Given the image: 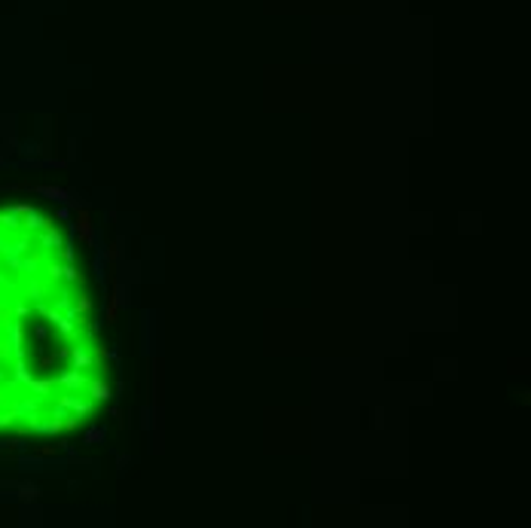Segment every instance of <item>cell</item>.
<instances>
[{"instance_id": "1", "label": "cell", "mask_w": 531, "mask_h": 528, "mask_svg": "<svg viewBox=\"0 0 531 528\" xmlns=\"http://www.w3.org/2000/svg\"><path fill=\"white\" fill-rule=\"evenodd\" d=\"M92 397H95V400H107V397H110V388L101 385V382H95V385H92Z\"/></svg>"}]
</instances>
